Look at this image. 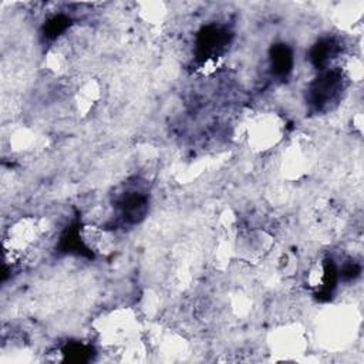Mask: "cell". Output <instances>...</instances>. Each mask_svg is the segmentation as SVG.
I'll return each instance as SVG.
<instances>
[{"label": "cell", "mask_w": 364, "mask_h": 364, "mask_svg": "<svg viewBox=\"0 0 364 364\" xmlns=\"http://www.w3.org/2000/svg\"><path fill=\"white\" fill-rule=\"evenodd\" d=\"M272 67L274 68V73H277V74H286V73L290 71V68H291V53L284 44L276 46L273 48Z\"/></svg>", "instance_id": "4"}, {"label": "cell", "mask_w": 364, "mask_h": 364, "mask_svg": "<svg viewBox=\"0 0 364 364\" xmlns=\"http://www.w3.org/2000/svg\"><path fill=\"white\" fill-rule=\"evenodd\" d=\"M119 213L125 222L138 223L148 210V198L136 189H128L121 193L117 200Z\"/></svg>", "instance_id": "3"}, {"label": "cell", "mask_w": 364, "mask_h": 364, "mask_svg": "<svg viewBox=\"0 0 364 364\" xmlns=\"http://www.w3.org/2000/svg\"><path fill=\"white\" fill-rule=\"evenodd\" d=\"M284 121L273 112H262L247 122V141L253 149L266 151L273 148L284 135Z\"/></svg>", "instance_id": "1"}, {"label": "cell", "mask_w": 364, "mask_h": 364, "mask_svg": "<svg viewBox=\"0 0 364 364\" xmlns=\"http://www.w3.org/2000/svg\"><path fill=\"white\" fill-rule=\"evenodd\" d=\"M343 77L344 74L336 70L324 71L320 77H317L310 90L313 104L317 108L326 107L337 98L338 92L343 90Z\"/></svg>", "instance_id": "2"}]
</instances>
